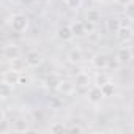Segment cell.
<instances>
[{
    "mask_svg": "<svg viewBox=\"0 0 134 134\" xmlns=\"http://www.w3.org/2000/svg\"><path fill=\"white\" fill-rule=\"evenodd\" d=\"M8 24H10V27H11L13 32H16V33H24V32L29 29V25H30V19H29V16H25V14H22V13H14V14L10 16Z\"/></svg>",
    "mask_w": 134,
    "mask_h": 134,
    "instance_id": "obj_1",
    "label": "cell"
},
{
    "mask_svg": "<svg viewBox=\"0 0 134 134\" xmlns=\"http://www.w3.org/2000/svg\"><path fill=\"white\" fill-rule=\"evenodd\" d=\"M25 62H27V65L30 68H38V66L43 63V55L38 51H29L25 54Z\"/></svg>",
    "mask_w": 134,
    "mask_h": 134,
    "instance_id": "obj_2",
    "label": "cell"
},
{
    "mask_svg": "<svg viewBox=\"0 0 134 134\" xmlns=\"http://www.w3.org/2000/svg\"><path fill=\"white\" fill-rule=\"evenodd\" d=\"M27 62L24 60V58H19V57H16V58H11L10 60V70H13V71H16V73H19V74H22L25 70H27Z\"/></svg>",
    "mask_w": 134,
    "mask_h": 134,
    "instance_id": "obj_3",
    "label": "cell"
},
{
    "mask_svg": "<svg viewBox=\"0 0 134 134\" xmlns=\"http://www.w3.org/2000/svg\"><path fill=\"white\" fill-rule=\"evenodd\" d=\"M92 63L96 70H106L109 66V58H107L106 54H96V55H93Z\"/></svg>",
    "mask_w": 134,
    "mask_h": 134,
    "instance_id": "obj_4",
    "label": "cell"
},
{
    "mask_svg": "<svg viewBox=\"0 0 134 134\" xmlns=\"http://www.w3.org/2000/svg\"><path fill=\"white\" fill-rule=\"evenodd\" d=\"M2 54H3L5 58L11 60V58L19 57V55H21V51H19V47H18L16 44H5L3 49H2Z\"/></svg>",
    "mask_w": 134,
    "mask_h": 134,
    "instance_id": "obj_5",
    "label": "cell"
},
{
    "mask_svg": "<svg viewBox=\"0 0 134 134\" xmlns=\"http://www.w3.org/2000/svg\"><path fill=\"white\" fill-rule=\"evenodd\" d=\"M115 35H117V38H118L121 43H126V41H129V40L132 38L134 32H132V29H131L129 25H121L120 30H118Z\"/></svg>",
    "mask_w": 134,
    "mask_h": 134,
    "instance_id": "obj_6",
    "label": "cell"
},
{
    "mask_svg": "<svg viewBox=\"0 0 134 134\" xmlns=\"http://www.w3.org/2000/svg\"><path fill=\"white\" fill-rule=\"evenodd\" d=\"M57 36L62 40V41H70L74 38V32L71 29V25H63L57 30Z\"/></svg>",
    "mask_w": 134,
    "mask_h": 134,
    "instance_id": "obj_7",
    "label": "cell"
},
{
    "mask_svg": "<svg viewBox=\"0 0 134 134\" xmlns=\"http://www.w3.org/2000/svg\"><path fill=\"white\" fill-rule=\"evenodd\" d=\"M104 98V93H103V88L99 87V85H93V87H90V90H88V99L92 101V103H98V101H101Z\"/></svg>",
    "mask_w": 134,
    "mask_h": 134,
    "instance_id": "obj_8",
    "label": "cell"
},
{
    "mask_svg": "<svg viewBox=\"0 0 134 134\" xmlns=\"http://www.w3.org/2000/svg\"><path fill=\"white\" fill-rule=\"evenodd\" d=\"M76 87H77L76 82H71V81H62L60 85H58V92L63 93V95H71V93H74Z\"/></svg>",
    "mask_w": 134,
    "mask_h": 134,
    "instance_id": "obj_9",
    "label": "cell"
},
{
    "mask_svg": "<svg viewBox=\"0 0 134 134\" xmlns=\"http://www.w3.org/2000/svg\"><path fill=\"white\" fill-rule=\"evenodd\" d=\"M19 77H21L19 73H16V71H13V70H8V71L3 73V77H2V79L14 87V85H19Z\"/></svg>",
    "mask_w": 134,
    "mask_h": 134,
    "instance_id": "obj_10",
    "label": "cell"
},
{
    "mask_svg": "<svg viewBox=\"0 0 134 134\" xmlns=\"http://www.w3.org/2000/svg\"><path fill=\"white\" fill-rule=\"evenodd\" d=\"M131 58H132V55H131L129 47H120L118 49V52H117V62L118 63H128Z\"/></svg>",
    "mask_w": 134,
    "mask_h": 134,
    "instance_id": "obj_11",
    "label": "cell"
},
{
    "mask_svg": "<svg viewBox=\"0 0 134 134\" xmlns=\"http://www.w3.org/2000/svg\"><path fill=\"white\" fill-rule=\"evenodd\" d=\"M11 93H13V85L2 81V84H0V98L5 101V99H8L11 96Z\"/></svg>",
    "mask_w": 134,
    "mask_h": 134,
    "instance_id": "obj_12",
    "label": "cell"
},
{
    "mask_svg": "<svg viewBox=\"0 0 134 134\" xmlns=\"http://www.w3.org/2000/svg\"><path fill=\"white\" fill-rule=\"evenodd\" d=\"M62 79L57 76V74H49L46 77V87L51 88V90H58V85H60Z\"/></svg>",
    "mask_w": 134,
    "mask_h": 134,
    "instance_id": "obj_13",
    "label": "cell"
},
{
    "mask_svg": "<svg viewBox=\"0 0 134 134\" xmlns=\"http://www.w3.org/2000/svg\"><path fill=\"white\" fill-rule=\"evenodd\" d=\"M11 131H14V132H35V129H30L29 125H27L24 120H18V121L11 126Z\"/></svg>",
    "mask_w": 134,
    "mask_h": 134,
    "instance_id": "obj_14",
    "label": "cell"
},
{
    "mask_svg": "<svg viewBox=\"0 0 134 134\" xmlns=\"http://www.w3.org/2000/svg\"><path fill=\"white\" fill-rule=\"evenodd\" d=\"M68 62L70 63H79V62H82V51L77 49V47L71 49L70 54H68Z\"/></svg>",
    "mask_w": 134,
    "mask_h": 134,
    "instance_id": "obj_15",
    "label": "cell"
},
{
    "mask_svg": "<svg viewBox=\"0 0 134 134\" xmlns=\"http://www.w3.org/2000/svg\"><path fill=\"white\" fill-rule=\"evenodd\" d=\"M106 27H107V30H109L110 33H117V32L120 30V27H121V21L117 19V18H115V19L112 18V19H109V21L106 22Z\"/></svg>",
    "mask_w": 134,
    "mask_h": 134,
    "instance_id": "obj_16",
    "label": "cell"
},
{
    "mask_svg": "<svg viewBox=\"0 0 134 134\" xmlns=\"http://www.w3.org/2000/svg\"><path fill=\"white\" fill-rule=\"evenodd\" d=\"M76 85L77 87H88V84H90V77H88V74H85V73H79L77 76H76Z\"/></svg>",
    "mask_w": 134,
    "mask_h": 134,
    "instance_id": "obj_17",
    "label": "cell"
},
{
    "mask_svg": "<svg viewBox=\"0 0 134 134\" xmlns=\"http://www.w3.org/2000/svg\"><path fill=\"white\" fill-rule=\"evenodd\" d=\"M87 21H90V22H99L101 21V11L99 10H88L87 11Z\"/></svg>",
    "mask_w": 134,
    "mask_h": 134,
    "instance_id": "obj_18",
    "label": "cell"
},
{
    "mask_svg": "<svg viewBox=\"0 0 134 134\" xmlns=\"http://www.w3.org/2000/svg\"><path fill=\"white\" fill-rule=\"evenodd\" d=\"M71 29H73V32H74V36H84V35L87 33L84 22H74V24L71 25Z\"/></svg>",
    "mask_w": 134,
    "mask_h": 134,
    "instance_id": "obj_19",
    "label": "cell"
},
{
    "mask_svg": "<svg viewBox=\"0 0 134 134\" xmlns=\"http://www.w3.org/2000/svg\"><path fill=\"white\" fill-rule=\"evenodd\" d=\"M101 88H103V93H104V98H109V96H114V93H115V85L109 81L107 84H104V85H101Z\"/></svg>",
    "mask_w": 134,
    "mask_h": 134,
    "instance_id": "obj_20",
    "label": "cell"
},
{
    "mask_svg": "<svg viewBox=\"0 0 134 134\" xmlns=\"http://www.w3.org/2000/svg\"><path fill=\"white\" fill-rule=\"evenodd\" d=\"M66 129V126L62 123V121H54L51 126H49V131L51 132H63Z\"/></svg>",
    "mask_w": 134,
    "mask_h": 134,
    "instance_id": "obj_21",
    "label": "cell"
},
{
    "mask_svg": "<svg viewBox=\"0 0 134 134\" xmlns=\"http://www.w3.org/2000/svg\"><path fill=\"white\" fill-rule=\"evenodd\" d=\"M65 5L71 10H79L82 7V0H65Z\"/></svg>",
    "mask_w": 134,
    "mask_h": 134,
    "instance_id": "obj_22",
    "label": "cell"
},
{
    "mask_svg": "<svg viewBox=\"0 0 134 134\" xmlns=\"http://www.w3.org/2000/svg\"><path fill=\"white\" fill-rule=\"evenodd\" d=\"M125 16H126V19L134 21V2H131L129 5L125 7Z\"/></svg>",
    "mask_w": 134,
    "mask_h": 134,
    "instance_id": "obj_23",
    "label": "cell"
},
{
    "mask_svg": "<svg viewBox=\"0 0 134 134\" xmlns=\"http://www.w3.org/2000/svg\"><path fill=\"white\" fill-rule=\"evenodd\" d=\"M109 81H110V77H109L106 73H99V74L96 76V85H99V87L104 85V84H107Z\"/></svg>",
    "mask_w": 134,
    "mask_h": 134,
    "instance_id": "obj_24",
    "label": "cell"
},
{
    "mask_svg": "<svg viewBox=\"0 0 134 134\" xmlns=\"http://www.w3.org/2000/svg\"><path fill=\"white\" fill-rule=\"evenodd\" d=\"M32 82V77L30 76H27V74H21V77H19V85H29Z\"/></svg>",
    "mask_w": 134,
    "mask_h": 134,
    "instance_id": "obj_25",
    "label": "cell"
},
{
    "mask_svg": "<svg viewBox=\"0 0 134 134\" xmlns=\"http://www.w3.org/2000/svg\"><path fill=\"white\" fill-rule=\"evenodd\" d=\"M84 25H85V30H87V33H93V32H95V22L85 21V22H84Z\"/></svg>",
    "mask_w": 134,
    "mask_h": 134,
    "instance_id": "obj_26",
    "label": "cell"
},
{
    "mask_svg": "<svg viewBox=\"0 0 134 134\" xmlns=\"http://www.w3.org/2000/svg\"><path fill=\"white\" fill-rule=\"evenodd\" d=\"M68 129H70V131H73V132H82V131H84V128H82V126H79V125H73V126H70Z\"/></svg>",
    "mask_w": 134,
    "mask_h": 134,
    "instance_id": "obj_27",
    "label": "cell"
},
{
    "mask_svg": "<svg viewBox=\"0 0 134 134\" xmlns=\"http://www.w3.org/2000/svg\"><path fill=\"white\" fill-rule=\"evenodd\" d=\"M115 2H117L118 5H121V7H126V5H129L131 2H134V0H115Z\"/></svg>",
    "mask_w": 134,
    "mask_h": 134,
    "instance_id": "obj_28",
    "label": "cell"
},
{
    "mask_svg": "<svg viewBox=\"0 0 134 134\" xmlns=\"http://www.w3.org/2000/svg\"><path fill=\"white\" fill-rule=\"evenodd\" d=\"M129 51H131V55H132V58H134V44L129 46Z\"/></svg>",
    "mask_w": 134,
    "mask_h": 134,
    "instance_id": "obj_29",
    "label": "cell"
}]
</instances>
